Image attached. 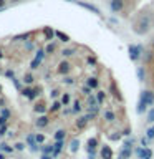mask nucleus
<instances>
[{"label":"nucleus","instance_id":"f257e3e1","mask_svg":"<svg viewBox=\"0 0 154 159\" xmlns=\"http://www.w3.org/2000/svg\"><path fill=\"white\" fill-rule=\"evenodd\" d=\"M149 27H151V18H149V15H143V17L138 18V22L134 23L133 32L138 33V35H143L149 30Z\"/></svg>","mask_w":154,"mask_h":159},{"label":"nucleus","instance_id":"f03ea898","mask_svg":"<svg viewBox=\"0 0 154 159\" xmlns=\"http://www.w3.org/2000/svg\"><path fill=\"white\" fill-rule=\"evenodd\" d=\"M141 101H144L147 106H151V104L154 103V94L151 91H143L141 93Z\"/></svg>","mask_w":154,"mask_h":159},{"label":"nucleus","instance_id":"7ed1b4c3","mask_svg":"<svg viewBox=\"0 0 154 159\" xmlns=\"http://www.w3.org/2000/svg\"><path fill=\"white\" fill-rule=\"evenodd\" d=\"M109 7H111L113 12H119V10L123 8V0H111Z\"/></svg>","mask_w":154,"mask_h":159},{"label":"nucleus","instance_id":"20e7f679","mask_svg":"<svg viewBox=\"0 0 154 159\" xmlns=\"http://www.w3.org/2000/svg\"><path fill=\"white\" fill-rule=\"evenodd\" d=\"M129 53H131V60H136V58H139V55H141V48L139 47H129Z\"/></svg>","mask_w":154,"mask_h":159},{"label":"nucleus","instance_id":"39448f33","mask_svg":"<svg viewBox=\"0 0 154 159\" xmlns=\"http://www.w3.org/2000/svg\"><path fill=\"white\" fill-rule=\"evenodd\" d=\"M68 71H70V63L68 61H61V63H60V68H58V73L66 75Z\"/></svg>","mask_w":154,"mask_h":159},{"label":"nucleus","instance_id":"423d86ee","mask_svg":"<svg viewBox=\"0 0 154 159\" xmlns=\"http://www.w3.org/2000/svg\"><path fill=\"white\" fill-rule=\"evenodd\" d=\"M99 154H101L103 159H111V149H109L108 146H103V148H101V152H99Z\"/></svg>","mask_w":154,"mask_h":159},{"label":"nucleus","instance_id":"0eeeda50","mask_svg":"<svg viewBox=\"0 0 154 159\" xmlns=\"http://www.w3.org/2000/svg\"><path fill=\"white\" fill-rule=\"evenodd\" d=\"M27 143L30 144L32 151H37V149H38V148H37V143H38V141H37V138H33V136H32V134H30V136L27 138Z\"/></svg>","mask_w":154,"mask_h":159},{"label":"nucleus","instance_id":"6e6552de","mask_svg":"<svg viewBox=\"0 0 154 159\" xmlns=\"http://www.w3.org/2000/svg\"><path fill=\"white\" fill-rule=\"evenodd\" d=\"M89 118H91L89 114H86V116H81V118H79L78 121H76V128H79V129H81V128L84 126V124H86V121H88Z\"/></svg>","mask_w":154,"mask_h":159},{"label":"nucleus","instance_id":"1a4fd4ad","mask_svg":"<svg viewBox=\"0 0 154 159\" xmlns=\"http://www.w3.org/2000/svg\"><path fill=\"white\" fill-rule=\"evenodd\" d=\"M61 148H63V141H57V143H55V146H53V156H58V152L61 151Z\"/></svg>","mask_w":154,"mask_h":159},{"label":"nucleus","instance_id":"9d476101","mask_svg":"<svg viewBox=\"0 0 154 159\" xmlns=\"http://www.w3.org/2000/svg\"><path fill=\"white\" fill-rule=\"evenodd\" d=\"M42 57H43V52H42V50H38V52H37V57H35L33 63H32V68H37V65L40 63V60H42Z\"/></svg>","mask_w":154,"mask_h":159},{"label":"nucleus","instance_id":"9b49d317","mask_svg":"<svg viewBox=\"0 0 154 159\" xmlns=\"http://www.w3.org/2000/svg\"><path fill=\"white\" fill-rule=\"evenodd\" d=\"M47 124H48V118H47V116L38 118V121H37V126H38V128H43V126H47Z\"/></svg>","mask_w":154,"mask_h":159},{"label":"nucleus","instance_id":"f8f14e48","mask_svg":"<svg viewBox=\"0 0 154 159\" xmlns=\"http://www.w3.org/2000/svg\"><path fill=\"white\" fill-rule=\"evenodd\" d=\"M96 144H98V141H96L94 138H91V139L88 141V151H89V152H93V149L96 148Z\"/></svg>","mask_w":154,"mask_h":159},{"label":"nucleus","instance_id":"ddd939ff","mask_svg":"<svg viewBox=\"0 0 154 159\" xmlns=\"http://www.w3.org/2000/svg\"><path fill=\"white\" fill-rule=\"evenodd\" d=\"M104 119H106V121H114V119H116V114L111 113V111H106L104 113Z\"/></svg>","mask_w":154,"mask_h":159},{"label":"nucleus","instance_id":"4468645a","mask_svg":"<svg viewBox=\"0 0 154 159\" xmlns=\"http://www.w3.org/2000/svg\"><path fill=\"white\" fill-rule=\"evenodd\" d=\"M88 86H89V88H98L96 78H88Z\"/></svg>","mask_w":154,"mask_h":159},{"label":"nucleus","instance_id":"2eb2a0df","mask_svg":"<svg viewBox=\"0 0 154 159\" xmlns=\"http://www.w3.org/2000/svg\"><path fill=\"white\" fill-rule=\"evenodd\" d=\"M63 136H65V131H63V129H60V131L55 133V139H57V141H63Z\"/></svg>","mask_w":154,"mask_h":159},{"label":"nucleus","instance_id":"dca6fc26","mask_svg":"<svg viewBox=\"0 0 154 159\" xmlns=\"http://www.w3.org/2000/svg\"><path fill=\"white\" fill-rule=\"evenodd\" d=\"M61 106H63V103H61V101H55V103L52 104V108H50V109H52V111H57V109H60Z\"/></svg>","mask_w":154,"mask_h":159},{"label":"nucleus","instance_id":"f3484780","mask_svg":"<svg viewBox=\"0 0 154 159\" xmlns=\"http://www.w3.org/2000/svg\"><path fill=\"white\" fill-rule=\"evenodd\" d=\"M146 106H147V104L144 103V101H141V99H139V106H138V113H144V109H146Z\"/></svg>","mask_w":154,"mask_h":159},{"label":"nucleus","instance_id":"a211bd4d","mask_svg":"<svg viewBox=\"0 0 154 159\" xmlns=\"http://www.w3.org/2000/svg\"><path fill=\"white\" fill-rule=\"evenodd\" d=\"M104 96H106V94H104L103 91H98V93H96V99H98V103H103V101H104Z\"/></svg>","mask_w":154,"mask_h":159},{"label":"nucleus","instance_id":"6ab92c4d","mask_svg":"<svg viewBox=\"0 0 154 159\" xmlns=\"http://www.w3.org/2000/svg\"><path fill=\"white\" fill-rule=\"evenodd\" d=\"M68 101H70V94L65 93L63 96H61V103H63V104H68Z\"/></svg>","mask_w":154,"mask_h":159},{"label":"nucleus","instance_id":"aec40b11","mask_svg":"<svg viewBox=\"0 0 154 159\" xmlns=\"http://www.w3.org/2000/svg\"><path fill=\"white\" fill-rule=\"evenodd\" d=\"M81 111V104H79V101H75V108H73V113H78Z\"/></svg>","mask_w":154,"mask_h":159},{"label":"nucleus","instance_id":"412c9836","mask_svg":"<svg viewBox=\"0 0 154 159\" xmlns=\"http://www.w3.org/2000/svg\"><path fill=\"white\" fill-rule=\"evenodd\" d=\"M57 37L61 38V42H68V37H66V35H63L61 32H57Z\"/></svg>","mask_w":154,"mask_h":159},{"label":"nucleus","instance_id":"4be33fe9","mask_svg":"<svg viewBox=\"0 0 154 159\" xmlns=\"http://www.w3.org/2000/svg\"><path fill=\"white\" fill-rule=\"evenodd\" d=\"M33 75H27V76H25V83H27V84H30V83H33Z\"/></svg>","mask_w":154,"mask_h":159},{"label":"nucleus","instance_id":"5701e85b","mask_svg":"<svg viewBox=\"0 0 154 159\" xmlns=\"http://www.w3.org/2000/svg\"><path fill=\"white\" fill-rule=\"evenodd\" d=\"M129 157V149H126V151L121 152V156H119V159H128Z\"/></svg>","mask_w":154,"mask_h":159},{"label":"nucleus","instance_id":"b1692460","mask_svg":"<svg viewBox=\"0 0 154 159\" xmlns=\"http://www.w3.org/2000/svg\"><path fill=\"white\" fill-rule=\"evenodd\" d=\"M70 149H71L73 152H75V151H76V149H78V141H76V139H75V141L71 143V146H70Z\"/></svg>","mask_w":154,"mask_h":159},{"label":"nucleus","instance_id":"393cba45","mask_svg":"<svg viewBox=\"0 0 154 159\" xmlns=\"http://www.w3.org/2000/svg\"><path fill=\"white\" fill-rule=\"evenodd\" d=\"M81 89H83V93L86 94V96H89V94H91V88H89V86H83Z\"/></svg>","mask_w":154,"mask_h":159},{"label":"nucleus","instance_id":"a878e982","mask_svg":"<svg viewBox=\"0 0 154 159\" xmlns=\"http://www.w3.org/2000/svg\"><path fill=\"white\" fill-rule=\"evenodd\" d=\"M147 121H149V123H154V109H151V111H149V116H147Z\"/></svg>","mask_w":154,"mask_h":159},{"label":"nucleus","instance_id":"bb28decb","mask_svg":"<svg viewBox=\"0 0 154 159\" xmlns=\"http://www.w3.org/2000/svg\"><path fill=\"white\" fill-rule=\"evenodd\" d=\"M50 152H53V148H52V146L43 148V154H50Z\"/></svg>","mask_w":154,"mask_h":159},{"label":"nucleus","instance_id":"cd10ccee","mask_svg":"<svg viewBox=\"0 0 154 159\" xmlns=\"http://www.w3.org/2000/svg\"><path fill=\"white\" fill-rule=\"evenodd\" d=\"M70 55H73V50H70V48L63 50V57H70Z\"/></svg>","mask_w":154,"mask_h":159},{"label":"nucleus","instance_id":"c85d7f7f","mask_svg":"<svg viewBox=\"0 0 154 159\" xmlns=\"http://www.w3.org/2000/svg\"><path fill=\"white\" fill-rule=\"evenodd\" d=\"M45 33H47V38H48V40H52V37H53V32H52V30L47 28V30H45Z\"/></svg>","mask_w":154,"mask_h":159},{"label":"nucleus","instance_id":"c756f323","mask_svg":"<svg viewBox=\"0 0 154 159\" xmlns=\"http://www.w3.org/2000/svg\"><path fill=\"white\" fill-rule=\"evenodd\" d=\"M146 133H147V138H154V128H149Z\"/></svg>","mask_w":154,"mask_h":159},{"label":"nucleus","instance_id":"7c9ffc66","mask_svg":"<svg viewBox=\"0 0 154 159\" xmlns=\"http://www.w3.org/2000/svg\"><path fill=\"white\" fill-rule=\"evenodd\" d=\"M2 116L3 118H10V111L8 109H2Z\"/></svg>","mask_w":154,"mask_h":159},{"label":"nucleus","instance_id":"2f4dec72","mask_svg":"<svg viewBox=\"0 0 154 159\" xmlns=\"http://www.w3.org/2000/svg\"><path fill=\"white\" fill-rule=\"evenodd\" d=\"M0 149H3V151H7V152L12 151V149H10V148L7 146V144H0Z\"/></svg>","mask_w":154,"mask_h":159},{"label":"nucleus","instance_id":"473e14b6","mask_svg":"<svg viewBox=\"0 0 154 159\" xmlns=\"http://www.w3.org/2000/svg\"><path fill=\"white\" fill-rule=\"evenodd\" d=\"M86 61H88L89 65H96V61H94V58H91V57H88V58H86Z\"/></svg>","mask_w":154,"mask_h":159},{"label":"nucleus","instance_id":"72a5a7b5","mask_svg":"<svg viewBox=\"0 0 154 159\" xmlns=\"http://www.w3.org/2000/svg\"><path fill=\"white\" fill-rule=\"evenodd\" d=\"M15 149H18V151H22V149H23V144H22V143H17V144H15Z\"/></svg>","mask_w":154,"mask_h":159},{"label":"nucleus","instance_id":"f704fd0d","mask_svg":"<svg viewBox=\"0 0 154 159\" xmlns=\"http://www.w3.org/2000/svg\"><path fill=\"white\" fill-rule=\"evenodd\" d=\"M58 94H60V91H58V89H53V91H52V98H57Z\"/></svg>","mask_w":154,"mask_h":159},{"label":"nucleus","instance_id":"c9c22d12","mask_svg":"<svg viewBox=\"0 0 154 159\" xmlns=\"http://www.w3.org/2000/svg\"><path fill=\"white\" fill-rule=\"evenodd\" d=\"M37 141H38V143H42V141H45V138L42 136V134H38V136H37Z\"/></svg>","mask_w":154,"mask_h":159},{"label":"nucleus","instance_id":"e433bc0d","mask_svg":"<svg viewBox=\"0 0 154 159\" xmlns=\"http://www.w3.org/2000/svg\"><path fill=\"white\" fill-rule=\"evenodd\" d=\"M3 123H7V118H3V116H2V118H0V126H2Z\"/></svg>","mask_w":154,"mask_h":159},{"label":"nucleus","instance_id":"4c0bfd02","mask_svg":"<svg viewBox=\"0 0 154 159\" xmlns=\"http://www.w3.org/2000/svg\"><path fill=\"white\" fill-rule=\"evenodd\" d=\"M55 48V45H48V48H47V52H52V50Z\"/></svg>","mask_w":154,"mask_h":159},{"label":"nucleus","instance_id":"58836bf2","mask_svg":"<svg viewBox=\"0 0 154 159\" xmlns=\"http://www.w3.org/2000/svg\"><path fill=\"white\" fill-rule=\"evenodd\" d=\"M5 131H7V126H5V128H0V134H3Z\"/></svg>","mask_w":154,"mask_h":159},{"label":"nucleus","instance_id":"ea45409f","mask_svg":"<svg viewBox=\"0 0 154 159\" xmlns=\"http://www.w3.org/2000/svg\"><path fill=\"white\" fill-rule=\"evenodd\" d=\"M5 3V0H0V7H2V5Z\"/></svg>","mask_w":154,"mask_h":159},{"label":"nucleus","instance_id":"a19ab883","mask_svg":"<svg viewBox=\"0 0 154 159\" xmlns=\"http://www.w3.org/2000/svg\"><path fill=\"white\" fill-rule=\"evenodd\" d=\"M43 159H50V157H48V156H43Z\"/></svg>","mask_w":154,"mask_h":159},{"label":"nucleus","instance_id":"79ce46f5","mask_svg":"<svg viewBox=\"0 0 154 159\" xmlns=\"http://www.w3.org/2000/svg\"><path fill=\"white\" fill-rule=\"evenodd\" d=\"M0 58H2V50H0Z\"/></svg>","mask_w":154,"mask_h":159},{"label":"nucleus","instance_id":"37998d69","mask_svg":"<svg viewBox=\"0 0 154 159\" xmlns=\"http://www.w3.org/2000/svg\"><path fill=\"white\" fill-rule=\"evenodd\" d=\"M13 2H17V0H13Z\"/></svg>","mask_w":154,"mask_h":159}]
</instances>
